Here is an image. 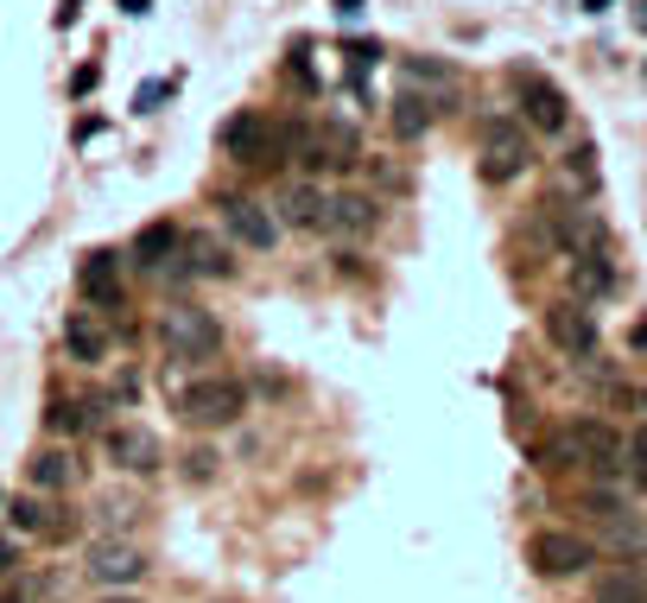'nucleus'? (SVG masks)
<instances>
[{
  "label": "nucleus",
  "instance_id": "obj_9",
  "mask_svg": "<svg viewBox=\"0 0 647 603\" xmlns=\"http://www.w3.org/2000/svg\"><path fill=\"white\" fill-rule=\"evenodd\" d=\"M89 578L108 584V591H127V584L146 578V553L134 540H96V546H89Z\"/></svg>",
  "mask_w": 647,
  "mask_h": 603
},
{
  "label": "nucleus",
  "instance_id": "obj_2",
  "mask_svg": "<svg viewBox=\"0 0 647 603\" xmlns=\"http://www.w3.org/2000/svg\"><path fill=\"white\" fill-rule=\"evenodd\" d=\"M546 464L552 470H615L622 464V439L603 419H572L546 439Z\"/></svg>",
  "mask_w": 647,
  "mask_h": 603
},
{
  "label": "nucleus",
  "instance_id": "obj_13",
  "mask_svg": "<svg viewBox=\"0 0 647 603\" xmlns=\"http://www.w3.org/2000/svg\"><path fill=\"white\" fill-rule=\"evenodd\" d=\"M565 286H572V299H603L615 286V261L610 248H584V255H565Z\"/></svg>",
  "mask_w": 647,
  "mask_h": 603
},
{
  "label": "nucleus",
  "instance_id": "obj_12",
  "mask_svg": "<svg viewBox=\"0 0 647 603\" xmlns=\"http://www.w3.org/2000/svg\"><path fill=\"white\" fill-rule=\"evenodd\" d=\"M222 223L235 242H248L254 255H267L273 242H280V223H273V210L267 204H254V197H222Z\"/></svg>",
  "mask_w": 647,
  "mask_h": 603
},
{
  "label": "nucleus",
  "instance_id": "obj_18",
  "mask_svg": "<svg viewBox=\"0 0 647 603\" xmlns=\"http://www.w3.org/2000/svg\"><path fill=\"white\" fill-rule=\"evenodd\" d=\"M172 273H197V280H222L229 261H222V248H216L210 235H179V255H172Z\"/></svg>",
  "mask_w": 647,
  "mask_h": 603
},
{
  "label": "nucleus",
  "instance_id": "obj_28",
  "mask_svg": "<svg viewBox=\"0 0 647 603\" xmlns=\"http://www.w3.org/2000/svg\"><path fill=\"white\" fill-rule=\"evenodd\" d=\"M622 457L635 464V477H642V483H647V432H642V439H635V445H622Z\"/></svg>",
  "mask_w": 647,
  "mask_h": 603
},
{
  "label": "nucleus",
  "instance_id": "obj_3",
  "mask_svg": "<svg viewBox=\"0 0 647 603\" xmlns=\"http://www.w3.org/2000/svg\"><path fill=\"white\" fill-rule=\"evenodd\" d=\"M242 414H248V387L235 376H197L179 394V419L184 426H204V432H222V426H235Z\"/></svg>",
  "mask_w": 647,
  "mask_h": 603
},
{
  "label": "nucleus",
  "instance_id": "obj_8",
  "mask_svg": "<svg viewBox=\"0 0 647 603\" xmlns=\"http://www.w3.org/2000/svg\"><path fill=\"white\" fill-rule=\"evenodd\" d=\"M514 102H521V114H527V127H539V134H559V127L572 121L565 89H559V83H546V76H534V71L514 76Z\"/></svg>",
  "mask_w": 647,
  "mask_h": 603
},
{
  "label": "nucleus",
  "instance_id": "obj_5",
  "mask_svg": "<svg viewBox=\"0 0 647 603\" xmlns=\"http://www.w3.org/2000/svg\"><path fill=\"white\" fill-rule=\"evenodd\" d=\"M527 566H534L539 578H577V571L597 566V546L572 528H539L534 540H527Z\"/></svg>",
  "mask_w": 647,
  "mask_h": 603
},
{
  "label": "nucleus",
  "instance_id": "obj_10",
  "mask_svg": "<svg viewBox=\"0 0 647 603\" xmlns=\"http://www.w3.org/2000/svg\"><path fill=\"white\" fill-rule=\"evenodd\" d=\"M292 152H298L312 172H350V165H356V127H350V121H330L318 134H305Z\"/></svg>",
  "mask_w": 647,
  "mask_h": 603
},
{
  "label": "nucleus",
  "instance_id": "obj_19",
  "mask_svg": "<svg viewBox=\"0 0 647 603\" xmlns=\"http://www.w3.org/2000/svg\"><path fill=\"white\" fill-rule=\"evenodd\" d=\"M26 477H33V490L58 495V490H71L83 470H76V457H71V452H58V445H51V452H38L33 464H26Z\"/></svg>",
  "mask_w": 647,
  "mask_h": 603
},
{
  "label": "nucleus",
  "instance_id": "obj_30",
  "mask_svg": "<svg viewBox=\"0 0 647 603\" xmlns=\"http://www.w3.org/2000/svg\"><path fill=\"white\" fill-rule=\"evenodd\" d=\"M13 559H20V553H13V540H0V578L13 571Z\"/></svg>",
  "mask_w": 647,
  "mask_h": 603
},
{
  "label": "nucleus",
  "instance_id": "obj_37",
  "mask_svg": "<svg viewBox=\"0 0 647 603\" xmlns=\"http://www.w3.org/2000/svg\"><path fill=\"white\" fill-rule=\"evenodd\" d=\"M642 76H647V71H642Z\"/></svg>",
  "mask_w": 647,
  "mask_h": 603
},
{
  "label": "nucleus",
  "instance_id": "obj_33",
  "mask_svg": "<svg viewBox=\"0 0 647 603\" xmlns=\"http://www.w3.org/2000/svg\"><path fill=\"white\" fill-rule=\"evenodd\" d=\"M584 7H590V13H603V7H610V0H584Z\"/></svg>",
  "mask_w": 647,
  "mask_h": 603
},
{
  "label": "nucleus",
  "instance_id": "obj_27",
  "mask_svg": "<svg viewBox=\"0 0 647 603\" xmlns=\"http://www.w3.org/2000/svg\"><path fill=\"white\" fill-rule=\"evenodd\" d=\"M184 470H191V483H210V477H216V452H191V457H184Z\"/></svg>",
  "mask_w": 647,
  "mask_h": 603
},
{
  "label": "nucleus",
  "instance_id": "obj_11",
  "mask_svg": "<svg viewBox=\"0 0 647 603\" xmlns=\"http://www.w3.org/2000/svg\"><path fill=\"white\" fill-rule=\"evenodd\" d=\"M102 452L114 470H127V477H152L159 470V439L146 432V426H108V439H102Z\"/></svg>",
  "mask_w": 647,
  "mask_h": 603
},
{
  "label": "nucleus",
  "instance_id": "obj_23",
  "mask_svg": "<svg viewBox=\"0 0 647 603\" xmlns=\"http://www.w3.org/2000/svg\"><path fill=\"white\" fill-rule=\"evenodd\" d=\"M394 127H400V140H419L431 127V102L426 96H400L394 102Z\"/></svg>",
  "mask_w": 647,
  "mask_h": 603
},
{
  "label": "nucleus",
  "instance_id": "obj_29",
  "mask_svg": "<svg viewBox=\"0 0 647 603\" xmlns=\"http://www.w3.org/2000/svg\"><path fill=\"white\" fill-rule=\"evenodd\" d=\"M89 89H96V64H83V71L71 76V96H89Z\"/></svg>",
  "mask_w": 647,
  "mask_h": 603
},
{
  "label": "nucleus",
  "instance_id": "obj_22",
  "mask_svg": "<svg viewBox=\"0 0 647 603\" xmlns=\"http://www.w3.org/2000/svg\"><path fill=\"white\" fill-rule=\"evenodd\" d=\"M559 185L572 190V197H590V190H597V152H590V147H572V152H565V165H559Z\"/></svg>",
  "mask_w": 647,
  "mask_h": 603
},
{
  "label": "nucleus",
  "instance_id": "obj_20",
  "mask_svg": "<svg viewBox=\"0 0 647 603\" xmlns=\"http://www.w3.org/2000/svg\"><path fill=\"white\" fill-rule=\"evenodd\" d=\"M172 255H179V229H172V223H146L141 242H134V261H141L146 273H166Z\"/></svg>",
  "mask_w": 647,
  "mask_h": 603
},
{
  "label": "nucleus",
  "instance_id": "obj_25",
  "mask_svg": "<svg viewBox=\"0 0 647 603\" xmlns=\"http://www.w3.org/2000/svg\"><path fill=\"white\" fill-rule=\"evenodd\" d=\"M597 603H647L642 598V578H635V571H610V578H603V591H597Z\"/></svg>",
  "mask_w": 647,
  "mask_h": 603
},
{
  "label": "nucleus",
  "instance_id": "obj_32",
  "mask_svg": "<svg viewBox=\"0 0 647 603\" xmlns=\"http://www.w3.org/2000/svg\"><path fill=\"white\" fill-rule=\"evenodd\" d=\"M356 7H362V0H337V13H356Z\"/></svg>",
  "mask_w": 647,
  "mask_h": 603
},
{
  "label": "nucleus",
  "instance_id": "obj_34",
  "mask_svg": "<svg viewBox=\"0 0 647 603\" xmlns=\"http://www.w3.org/2000/svg\"><path fill=\"white\" fill-rule=\"evenodd\" d=\"M102 603H134V598H102Z\"/></svg>",
  "mask_w": 647,
  "mask_h": 603
},
{
  "label": "nucleus",
  "instance_id": "obj_14",
  "mask_svg": "<svg viewBox=\"0 0 647 603\" xmlns=\"http://www.w3.org/2000/svg\"><path fill=\"white\" fill-rule=\"evenodd\" d=\"M13 528L38 533V540H71L76 515L64 508V502H38V495H26V502H13Z\"/></svg>",
  "mask_w": 647,
  "mask_h": 603
},
{
  "label": "nucleus",
  "instance_id": "obj_21",
  "mask_svg": "<svg viewBox=\"0 0 647 603\" xmlns=\"http://www.w3.org/2000/svg\"><path fill=\"white\" fill-rule=\"evenodd\" d=\"M280 223L324 229V190L318 185H286V190H280Z\"/></svg>",
  "mask_w": 647,
  "mask_h": 603
},
{
  "label": "nucleus",
  "instance_id": "obj_4",
  "mask_svg": "<svg viewBox=\"0 0 647 603\" xmlns=\"http://www.w3.org/2000/svg\"><path fill=\"white\" fill-rule=\"evenodd\" d=\"M159 343L172 362H210L222 349V324L204 305H172V311H159Z\"/></svg>",
  "mask_w": 647,
  "mask_h": 603
},
{
  "label": "nucleus",
  "instance_id": "obj_36",
  "mask_svg": "<svg viewBox=\"0 0 647 603\" xmlns=\"http://www.w3.org/2000/svg\"><path fill=\"white\" fill-rule=\"evenodd\" d=\"M642 33H647V13H642Z\"/></svg>",
  "mask_w": 647,
  "mask_h": 603
},
{
  "label": "nucleus",
  "instance_id": "obj_17",
  "mask_svg": "<svg viewBox=\"0 0 647 603\" xmlns=\"http://www.w3.org/2000/svg\"><path fill=\"white\" fill-rule=\"evenodd\" d=\"M324 229L330 235H368L375 229V204L356 197V190H337V197H324Z\"/></svg>",
  "mask_w": 647,
  "mask_h": 603
},
{
  "label": "nucleus",
  "instance_id": "obj_35",
  "mask_svg": "<svg viewBox=\"0 0 647 603\" xmlns=\"http://www.w3.org/2000/svg\"><path fill=\"white\" fill-rule=\"evenodd\" d=\"M0 603H20V598H7V591H0Z\"/></svg>",
  "mask_w": 647,
  "mask_h": 603
},
{
  "label": "nucleus",
  "instance_id": "obj_26",
  "mask_svg": "<svg viewBox=\"0 0 647 603\" xmlns=\"http://www.w3.org/2000/svg\"><path fill=\"white\" fill-rule=\"evenodd\" d=\"M400 64H406L413 76H419V83H444V76H451L444 64H438V58H400Z\"/></svg>",
  "mask_w": 647,
  "mask_h": 603
},
{
  "label": "nucleus",
  "instance_id": "obj_24",
  "mask_svg": "<svg viewBox=\"0 0 647 603\" xmlns=\"http://www.w3.org/2000/svg\"><path fill=\"white\" fill-rule=\"evenodd\" d=\"M51 432H83V426H102V407H83V401H58L51 414H45Z\"/></svg>",
  "mask_w": 647,
  "mask_h": 603
},
{
  "label": "nucleus",
  "instance_id": "obj_1",
  "mask_svg": "<svg viewBox=\"0 0 647 603\" xmlns=\"http://www.w3.org/2000/svg\"><path fill=\"white\" fill-rule=\"evenodd\" d=\"M222 152L229 159H242V165H254V172H273V165H286L292 159V147H298V134H286V127H273L260 109H248V114H229L222 121Z\"/></svg>",
  "mask_w": 647,
  "mask_h": 603
},
{
  "label": "nucleus",
  "instance_id": "obj_7",
  "mask_svg": "<svg viewBox=\"0 0 647 603\" xmlns=\"http://www.w3.org/2000/svg\"><path fill=\"white\" fill-rule=\"evenodd\" d=\"M534 165V147L514 121H489L483 127V179H521Z\"/></svg>",
  "mask_w": 647,
  "mask_h": 603
},
{
  "label": "nucleus",
  "instance_id": "obj_16",
  "mask_svg": "<svg viewBox=\"0 0 647 603\" xmlns=\"http://www.w3.org/2000/svg\"><path fill=\"white\" fill-rule=\"evenodd\" d=\"M76 286H83V299L96 305V311H114V305L127 299V293H121V267H114V255H108V248H96V255L83 261Z\"/></svg>",
  "mask_w": 647,
  "mask_h": 603
},
{
  "label": "nucleus",
  "instance_id": "obj_15",
  "mask_svg": "<svg viewBox=\"0 0 647 603\" xmlns=\"http://www.w3.org/2000/svg\"><path fill=\"white\" fill-rule=\"evenodd\" d=\"M64 349H71V362H108V349H114V337H108V324L96 318V311H71L64 318Z\"/></svg>",
  "mask_w": 647,
  "mask_h": 603
},
{
  "label": "nucleus",
  "instance_id": "obj_6",
  "mask_svg": "<svg viewBox=\"0 0 647 603\" xmlns=\"http://www.w3.org/2000/svg\"><path fill=\"white\" fill-rule=\"evenodd\" d=\"M539 324H546V343H552L559 356H572V362H590V356H597V318L584 311V299H559Z\"/></svg>",
  "mask_w": 647,
  "mask_h": 603
},
{
  "label": "nucleus",
  "instance_id": "obj_31",
  "mask_svg": "<svg viewBox=\"0 0 647 603\" xmlns=\"http://www.w3.org/2000/svg\"><path fill=\"white\" fill-rule=\"evenodd\" d=\"M76 13H83V0H64V7H58V26H71Z\"/></svg>",
  "mask_w": 647,
  "mask_h": 603
}]
</instances>
